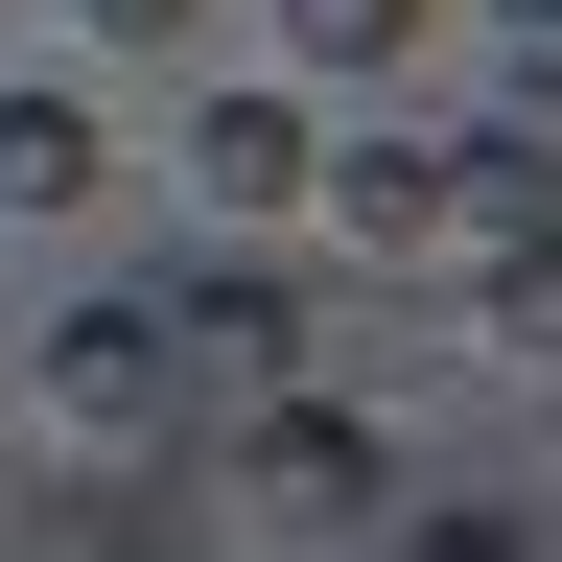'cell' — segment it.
<instances>
[{
    "label": "cell",
    "mask_w": 562,
    "mask_h": 562,
    "mask_svg": "<svg viewBox=\"0 0 562 562\" xmlns=\"http://www.w3.org/2000/svg\"><path fill=\"white\" fill-rule=\"evenodd\" d=\"M70 24H117V47H188V0H70Z\"/></svg>",
    "instance_id": "obj_8"
},
{
    "label": "cell",
    "mask_w": 562,
    "mask_h": 562,
    "mask_svg": "<svg viewBox=\"0 0 562 562\" xmlns=\"http://www.w3.org/2000/svg\"><path fill=\"white\" fill-rule=\"evenodd\" d=\"M47 398H70V422H140V398H165V328H140V305H70Z\"/></svg>",
    "instance_id": "obj_5"
},
{
    "label": "cell",
    "mask_w": 562,
    "mask_h": 562,
    "mask_svg": "<svg viewBox=\"0 0 562 562\" xmlns=\"http://www.w3.org/2000/svg\"><path fill=\"white\" fill-rule=\"evenodd\" d=\"M188 165H211V211H305V94H258V70H235V94L188 117Z\"/></svg>",
    "instance_id": "obj_4"
},
{
    "label": "cell",
    "mask_w": 562,
    "mask_h": 562,
    "mask_svg": "<svg viewBox=\"0 0 562 562\" xmlns=\"http://www.w3.org/2000/svg\"><path fill=\"white\" fill-rule=\"evenodd\" d=\"M258 398H281L258 446H235V492H258V516H375V492H398V469H375V422H351V398H305V375H258Z\"/></svg>",
    "instance_id": "obj_2"
},
{
    "label": "cell",
    "mask_w": 562,
    "mask_h": 562,
    "mask_svg": "<svg viewBox=\"0 0 562 562\" xmlns=\"http://www.w3.org/2000/svg\"><path fill=\"white\" fill-rule=\"evenodd\" d=\"M305 211L351 258H422V235H469V165L446 140H305Z\"/></svg>",
    "instance_id": "obj_1"
},
{
    "label": "cell",
    "mask_w": 562,
    "mask_h": 562,
    "mask_svg": "<svg viewBox=\"0 0 562 562\" xmlns=\"http://www.w3.org/2000/svg\"><path fill=\"white\" fill-rule=\"evenodd\" d=\"M188 351L211 375H305V281L281 258H188Z\"/></svg>",
    "instance_id": "obj_3"
},
{
    "label": "cell",
    "mask_w": 562,
    "mask_h": 562,
    "mask_svg": "<svg viewBox=\"0 0 562 562\" xmlns=\"http://www.w3.org/2000/svg\"><path fill=\"white\" fill-rule=\"evenodd\" d=\"M0 211H94V117L70 94H0Z\"/></svg>",
    "instance_id": "obj_6"
},
{
    "label": "cell",
    "mask_w": 562,
    "mask_h": 562,
    "mask_svg": "<svg viewBox=\"0 0 562 562\" xmlns=\"http://www.w3.org/2000/svg\"><path fill=\"white\" fill-rule=\"evenodd\" d=\"M281 47L305 70H422V0H281Z\"/></svg>",
    "instance_id": "obj_7"
}]
</instances>
